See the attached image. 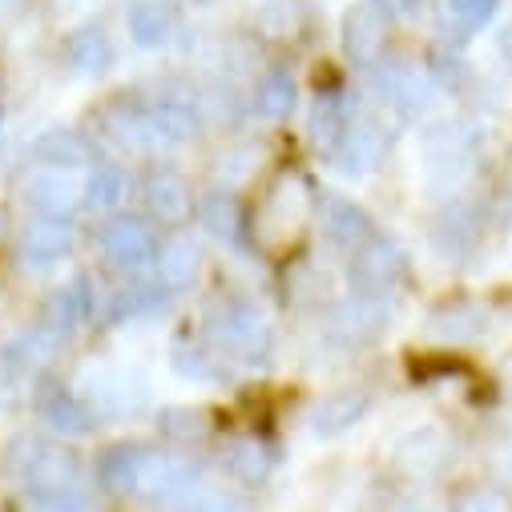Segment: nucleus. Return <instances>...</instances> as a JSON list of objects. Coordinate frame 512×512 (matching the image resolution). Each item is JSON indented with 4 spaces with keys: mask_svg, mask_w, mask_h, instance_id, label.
Here are the masks:
<instances>
[{
    "mask_svg": "<svg viewBox=\"0 0 512 512\" xmlns=\"http://www.w3.org/2000/svg\"><path fill=\"white\" fill-rule=\"evenodd\" d=\"M363 412V400H355V396H343V400H331L327 408H319V432H339V428H347V424H355V416Z\"/></svg>",
    "mask_w": 512,
    "mask_h": 512,
    "instance_id": "18",
    "label": "nucleus"
},
{
    "mask_svg": "<svg viewBox=\"0 0 512 512\" xmlns=\"http://www.w3.org/2000/svg\"><path fill=\"white\" fill-rule=\"evenodd\" d=\"M73 61H77L85 73L101 69V65L109 61V41H105L101 33H81V37L73 41Z\"/></svg>",
    "mask_w": 512,
    "mask_h": 512,
    "instance_id": "19",
    "label": "nucleus"
},
{
    "mask_svg": "<svg viewBox=\"0 0 512 512\" xmlns=\"http://www.w3.org/2000/svg\"><path fill=\"white\" fill-rule=\"evenodd\" d=\"M109 263L117 267H146L158 259V238L146 222H113L101 238Z\"/></svg>",
    "mask_w": 512,
    "mask_h": 512,
    "instance_id": "1",
    "label": "nucleus"
},
{
    "mask_svg": "<svg viewBox=\"0 0 512 512\" xmlns=\"http://www.w3.org/2000/svg\"><path fill=\"white\" fill-rule=\"evenodd\" d=\"M202 218H206V226H210L214 234H230V226H234L226 198H210V202H206V210H202Z\"/></svg>",
    "mask_w": 512,
    "mask_h": 512,
    "instance_id": "21",
    "label": "nucleus"
},
{
    "mask_svg": "<svg viewBox=\"0 0 512 512\" xmlns=\"http://www.w3.org/2000/svg\"><path fill=\"white\" fill-rule=\"evenodd\" d=\"M158 267H162V283L166 287H186L198 271V250L194 242H170L162 254H158Z\"/></svg>",
    "mask_w": 512,
    "mask_h": 512,
    "instance_id": "10",
    "label": "nucleus"
},
{
    "mask_svg": "<svg viewBox=\"0 0 512 512\" xmlns=\"http://www.w3.org/2000/svg\"><path fill=\"white\" fill-rule=\"evenodd\" d=\"M29 250L45 254V259H57V254L69 250V230L65 226H41V230L29 234Z\"/></svg>",
    "mask_w": 512,
    "mask_h": 512,
    "instance_id": "20",
    "label": "nucleus"
},
{
    "mask_svg": "<svg viewBox=\"0 0 512 512\" xmlns=\"http://www.w3.org/2000/svg\"><path fill=\"white\" fill-rule=\"evenodd\" d=\"M150 206H154L166 222L182 218V214L190 210V190H186V182H182V178H174V174L154 178V186H150Z\"/></svg>",
    "mask_w": 512,
    "mask_h": 512,
    "instance_id": "11",
    "label": "nucleus"
},
{
    "mask_svg": "<svg viewBox=\"0 0 512 512\" xmlns=\"http://www.w3.org/2000/svg\"><path fill=\"white\" fill-rule=\"evenodd\" d=\"M492 13H496V0H448V17H452L456 29H464V33L484 29Z\"/></svg>",
    "mask_w": 512,
    "mask_h": 512,
    "instance_id": "16",
    "label": "nucleus"
},
{
    "mask_svg": "<svg viewBox=\"0 0 512 512\" xmlns=\"http://www.w3.org/2000/svg\"><path fill=\"white\" fill-rule=\"evenodd\" d=\"M218 339L230 351H254V347L263 343V323L254 319V315H246V311H230L222 319V327H218Z\"/></svg>",
    "mask_w": 512,
    "mask_h": 512,
    "instance_id": "12",
    "label": "nucleus"
},
{
    "mask_svg": "<svg viewBox=\"0 0 512 512\" xmlns=\"http://www.w3.org/2000/svg\"><path fill=\"white\" fill-rule=\"evenodd\" d=\"M291 101H295V85H291V77L283 69H275V73H267L259 81V109L267 117H283L291 109Z\"/></svg>",
    "mask_w": 512,
    "mask_h": 512,
    "instance_id": "14",
    "label": "nucleus"
},
{
    "mask_svg": "<svg viewBox=\"0 0 512 512\" xmlns=\"http://www.w3.org/2000/svg\"><path fill=\"white\" fill-rule=\"evenodd\" d=\"M303 218H307V194H303V186H299L295 178H283L279 190L263 202L259 226H263V234H267L271 242H279V238L295 234V230L303 226Z\"/></svg>",
    "mask_w": 512,
    "mask_h": 512,
    "instance_id": "2",
    "label": "nucleus"
},
{
    "mask_svg": "<svg viewBox=\"0 0 512 512\" xmlns=\"http://www.w3.org/2000/svg\"><path fill=\"white\" fill-rule=\"evenodd\" d=\"M400 279V254L396 246L388 242H371L363 254H359V263H355V283L363 295H388Z\"/></svg>",
    "mask_w": 512,
    "mask_h": 512,
    "instance_id": "3",
    "label": "nucleus"
},
{
    "mask_svg": "<svg viewBox=\"0 0 512 512\" xmlns=\"http://www.w3.org/2000/svg\"><path fill=\"white\" fill-rule=\"evenodd\" d=\"M323 226H327V234L335 238V242H363L367 238V214L359 210V206H351L347 198H327L323 202Z\"/></svg>",
    "mask_w": 512,
    "mask_h": 512,
    "instance_id": "7",
    "label": "nucleus"
},
{
    "mask_svg": "<svg viewBox=\"0 0 512 512\" xmlns=\"http://www.w3.org/2000/svg\"><path fill=\"white\" fill-rule=\"evenodd\" d=\"M125 194H130V182H125L121 170H97V178L89 182V202L93 206H117Z\"/></svg>",
    "mask_w": 512,
    "mask_h": 512,
    "instance_id": "17",
    "label": "nucleus"
},
{
    "mask_svg": "<svg viewBox=\"0 0 512 512\" xmlns=\"http://www.w3.org/2000/svg\"><path fill=\"white\" fill-rule=\"evenodd\" d=\"M311 130H315V142H319V146L335 150V146H339V138H343V130H347V117H343V109H339L335 101H323V105L315 109Z\"/></svg>",
    "mask_w": 512,
    "mask_h": 512,
    "instance_id": "15",
    "label": "nucleus"
},
{
    "mask_svg": "<svg viewBox=\"0 0 512 512\" xmlns=\"http://www.w3.org/2000/svg\"><path fill=\"white\" fill-rule=\"evenodd\" d=\"M130 29L142 45H162L174 33V13H170V5H162V0H142V5L130 13Z\"/></svg>",
    "mask_w": 512,
    "mask_h": 512,
    "instance_id": "9",
    "label": "nucleus"
},
{
    "mask_svg": "<svg viewBox=\"0 0 512 512\" xmlns=\"http://www.w3.org/2000/svg\"><path fill=\"white\" fill-rule=\"evenodd\" d=\"M379 319H383V311L371 299H359V303H351L335 315V327H339L343 339H367V335L379 331Z\"/></svg>",
    "mask_w": 512,
    "mask_h": 512,
    "instance_id": "13",
    "label": "nucleus"
},
{
    "mask_svg": "<svg viewBox=\"0 0 512 512\" xmlns=\"http://www.w3.org/2000/svg\"><path fill=\"white\" fill-rule=\"evenodd\" d=\"M331 154L343 162V170H371L383 158V130L375 121H347V130Z\"/></svg>",
    "mask_w": 512,
    "mask_h": 512,
    "instance_id": "4",
    "label": "nucleus"
},
{
    "mask_svg": "<svg viewBox=\"0 0 512 512\" xmlns=\"http://www.w3.org/2000/svg\"><path fill=\"white\" fill-rule=\"evenodd\" d=\"M142 130H146L154 142H186V138L194 134V113H190V105L162 101V105H154L150 113H142Z\"/></svg>",
    "mask_w": 512,
    "mask_h": 512,
    "instance_id": "6",
    "label": "nucleus"
},
{
    "mask_svg": "<svg viewBox=\"0 0 512 512\" xmlns=\"http://www.w3.org/2000/svg\"><path fill=\"white\" fill-rule=\"evenodd\" d=\"M77 198H81V190H77L61 170L41 174V178L29 182V202H37L45 214H65V210L77 206Z\"/></svg>",
    "mask_w": 512,
    "mask_h": 512,
    "instance_id": "8",
    "label": "nucleus"
},
{
    "mask_svg": "<svg viewBox=\"0 0 512 512\" xmlns=\"http://www.w3.org/2000/svg\"><path fill=\"white\" fill-rule=\"evenodd\" d=\"M420 5V0H383V9H392V13H412Z\"/></svg>",
    "mask_w": 512,
    "mask_h": 512,
    "instance_id": "22",
    "label": "nucleus"
},
{
    "mask_svg": "<svg viewBox=\"0 0 512 512\" xmlns=\"http://www.w3.org/2000/svg\"><path fill=\"white\" fill-rule=\"evenodd\" d=\"M383 49V13L371 5H355L347 13V53L355 61H375Z\"/></svg>",
    "mask_w": 512,
    "mask_h": 512,
    "instance_id": "5",
    "label": "nucleus"
}]
</instances>
